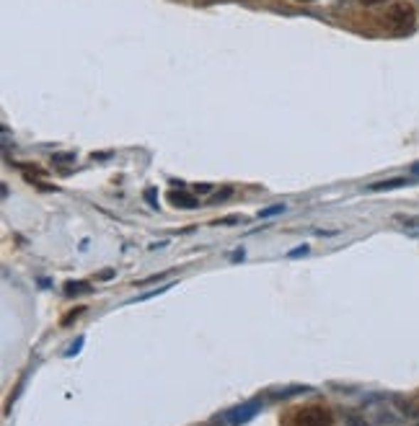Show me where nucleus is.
<instances>
[{"label":"nucleus","mask_w":419,"mask_h":426,"mask_svg":"<svg viewBox=\"0 0 419 426\" xmlns=\"http://www.w3.org/2000/svg\"><path fill=\"white\" fill-rule=\"evenodd\" d=\"M404 184V178H398V181H383V184H376L373 189H393V186H401Z\"/></svg>","instance_id":"6"},{"label":"nucleus","mask_w":419,"mask_h":426,"mask_svg":"<svg viewBox=\"0 0 419 426\" xmlns=\"http://www.w3.org/2000/svg\"><path fill=\"white\" fill-rule=\"evenodd\" d=\"M298 3H311V0H298Z\"/></svg>","instance_id":"12"},{"label":"nucleus","mask_w":419,"mask_h":426,"mask_svg":"<svg viewBox=\"0 0 419 426\" xmlns=\"http://www.w3.org/2000/svg\"><path fill=\"white\" fill-rule=\"evenodd\" d=\"M414 21H417V13H414V8L409 3H393L388 8V13H386V26L398 31V34H406V31H412Z\"/></svg>","instance_id":"1"},{"label":"nucleus","mask_w":419,"mask_h":426,"mask_svg":"<svg viewBox=\"0 0 419 426\" xmlns=\"http://www.w3.org/2000/svg\"><path fill=\"white\" fill-rule=\"evenodd\" d=\"M169 202L174 207H197V197H192V194H184V192H171Z\"/></svg>","instance_id":"4"},{"label":"nucleus","mask_w":419,"mask_h":426,"mask_svg":"<svg viewBox=\"0 0 419 426\" xmlns=\"http://www.w3.org/2000/svg\"><path fill=\"white\" fill-rule=\"evenodd\" d=\"M306 246H303V248H295V251H290V256H292V258H295V256H300V253H306Z\"/></svg>","instance_id":"11"},{"label":"nucleus","mask_w":419,"mask_h":426,"mask_svg":"<svg viewBox=\"0 0 419 426\" xmlns=\"http://www.w3.org/2000/svg\"><path fill=\"white\" fill-rule=\"evenodd\" d=\"M295 426H332V411L321 408V405L303 408L295 413Z\"/></svg>","instance_id":"2"},{"label":"nucleus","mask_w":419,"mask_h":426,"mask_svg":"<svg viewBox=\"0 0 419 426\" xmlns=\"http://www.w3.org/2000/svg\"><path fill=\"white\" fill-rule=\"evenodd\" d=\"M347 426H368L365 424L363 419H360V416H349V421H347Z\"/></svg>","instance_id":"8"},{"label":"nucleus","mask_w":419,"mask_h":426,"mask_svg":"<svg viewBox=\"0 0 419 426\" xmlns=\"http://www.w3.org/2000/svg\"><path fill=\"white\" fill-rule=\"evenodd\" d=\"M65 290H68V295H73V292H83V290H88V287H85V284H68Z\"/></svg>","instance_id":"7"},{"label":"nucleus","mask_w":419,"mask_h":426,"mask_svg":"<svg viewBox=\"0 0 419 426\" xmlns=\"http://www.w3.org/2000/svg\"><path fill=\"white\" fill-rule=\"evenodd\" d=\"M75 155H55V160L57 163H68V160H73Z\"/></svg>","instance_id":"9"},{"label":"nucleus","mask_w":419,"mask_h":426,"mask_svg":"<svg viewBox=\"0 0 419 426\" xmlns=\"http://www.w3.org/2000/svg\"><path fill=\"white\" fill-rule=\"evenodd\" d=\"M259 408H262V403H259V400H254V403L235 405V408H230V411L226 413V424L235 426V424H243V421H251Z\"/></svg>","instance_id":"3"},{"label":"nucleus","mask_w":419,"mask_h":426,"mask_svg":"<svg viewBox=\"0 0 419 426\" xmlns=\"http://www.w3.org/2000/svg\"><path fill=\"white\" fill-rule=\"evenodd\" d=\"M417 426H419V424H417Z\"/></svg>","instance_id":"13"},{"label":"nucleus","mask_w":419,"mask_h":426,"mask_svg":"<svg viewBox=\"0 0 419 426\" xmlns=\"http://www.w3.org/2000/svg\"><path fill=\"white\" fill-rule=\"evenodd\" d=\"M363 6H381V3H386V0H360Z\"/></svg>","instance_id":"10"},{"label":"nucleus","mask_w":419,"mask_h":426,"mask_svg":"<svg viewBox=\"0 0 419 426\" xmlns=\"http://www.w3.org/2000/svg\"><path fill=\"white\" fill-rule=\"evenodd\" d=\"M285 209V204H275V207H267V209H262L259 212V217H275L277 212H282Z\"/></svg>","instance_id":"5"}]
</instances>
